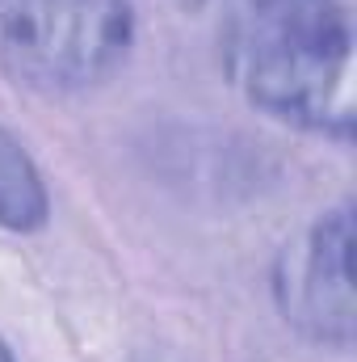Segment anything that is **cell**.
I'll return each instance as SVG.
<instances>
[{"label": "cell", "instance_id": "obj_1", "mask_svg": "<svg viewBox=\"0 0 357 362\" xmlns=\"http://www.w3.org/2000/svg\"><path fill=\"white\" fill-rule=\"evenodd\" d=\"M240 93L290 127L353 135V17L345 0H223Z\"/></svg>", "mask_w": 357, "mask_h": 362}, {"label": "cell", "instance_id": "obj_3", "mask_svg": "<svg viewBox=\"0 0 357 362\" xmlns=\"http://www.w3.org/2000/svg\"><path fill=\"white\" fill-rule=\"evenodd\" d=\"M273 299L307 341L349 350L353 346V206L324 211L298 240L277 253Z\"/></svg>", "mask_w": 357, "mask_h": 362}, {"label": "cell", "instance_id": "obj_2", "mask_svg": "<svg viewBox=\"0 0 357 362\" xmlns=\"http://www.w3.org/2000/svg\"><path fill=\"white\" fill-rule=\"evenodd\" d=\"M131 38V0H0V64L25 89H89L126 59Z\"/></svg>", "mask_w": 357, "mask_h": 362}, {"label": "cell", "instance_id": "obj_5", "mask_svg": "<svg viewBox=\"0 0 357 362\" xmlns=\"http://www.w3.org/2000/svg\"><path fill=\"white\" fill-rule=\"evenodd\" d=\"M139 362H177V358H169V354H147V358H139Z\"/></svg>", "mask_w": 357, "mask_h": 362}, {"label": "cell", "instance_id": "obj_6", "mask_svg": "<svg viewBox=\"0 0 357 362\" xmlns=\"http://www.w3.org/2000/svg\"><path fill=\"white\" fill-rule=\"evenodd\" d=\"M0 362H13V354H8V346L0 341Z\"/></svg>", "mask_w": 357, "mask_h": 362}, {"label": "cell", "instance_id": "obj_4", "mask_svg": "<svg viewBox=\"0 0 357 362\" xmlns=\"http://www.w3.org/2000/svg\"><path fill=\"white\" fill-rule=\"evenodd\" d=\"M51 215L47 181L30 152L0 127V228L8 232H38Z\"/></svg>", "mask_w": 357, "mask_h": 362}]
</instances>
